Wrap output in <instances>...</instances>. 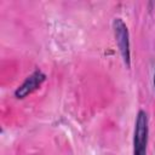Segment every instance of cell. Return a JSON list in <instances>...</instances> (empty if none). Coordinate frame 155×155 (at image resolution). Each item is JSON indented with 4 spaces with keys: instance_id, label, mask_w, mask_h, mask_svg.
<instances>
[{
    "instance_id": "obj_3",
    "label": "cell",
    "mask_w": 155,
    "mask_h": 155,
    "mask_svg": "<svg viewBox=\"0 0 155 155\" xmlns=\"http://www.w3.org/2000/svg\"><path fill=\"white\" fill-rule=\"evenodd\" d=\"M46 75L41 71V70H35L33 74H30L21 86H18V88L15 91V96L17 98H24L28 94L33 93L35 90H38L41 84L45 81Z\"/></svg>"
},
{
    "instance_id": "obj_4",
    "label": "cell",
    "mask_w": 155,
    "mask_h": 155,
    "mask_svg": "<svg viewBox=\"0 0 155 155\" xmlns=\"http://www.w3.org/2000/svg\"><path fill=\"white\" fill-rule=\"evenodd\" d=\"M154 87H155V74H154Z\"/></svg>"
},
{
    "instance_id": "obj_2",
    "label": "cell",
    "mask_w": 155,
    "mask_h": 155,
    "mask_svg": "<svg viewBox=\"0 0 155 155\" xmlns=\"http://www.w3.org/2000/svg\"><path fill=\"white\" fill-rule=\"evenodd\" d=\"M113 28H114V34H115V40L119 46L120 53L122 56L124 63L126 64L127 68L131 65V54H130V40H128V30L126 24L121 18H115L113 22Z\"/></svg>"
},
{
    "instance_id": "obj_1",
    "label": "cell",
    "mask_w": 155,
    "mask_h": 155,
    "mask_svg": "<svg viewBox=\"0 0 155 155\" xmlns=\"http://www.w3.org/2000/svg\"><path fill=\"white\" fill-rule=\"evenodd\" d=\"M148 115L144 110H139L134 125L133 155H147L148 144Z\"/></svg>"
}]
</instances>
